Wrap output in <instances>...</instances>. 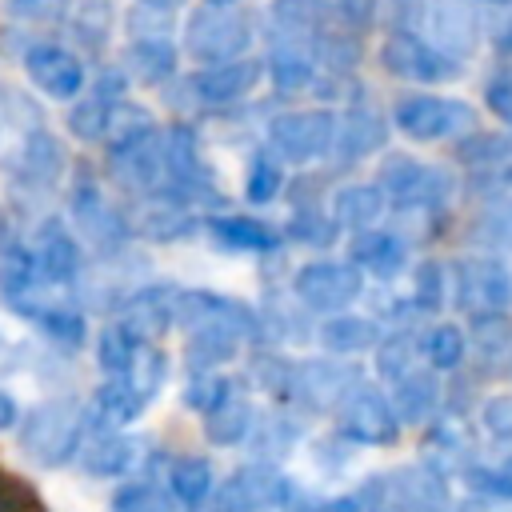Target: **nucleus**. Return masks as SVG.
I'll return each instance as SVG.
<instances>
[{
	"label": "nucleus",
	"mask_w": 512,
	"mask_h": 512,
	"mask_svg": "<svg viewBox=\"0 0 512 512\" xmlns=\"http://www.w3.org/2000/svg\"><path fill=\"white\" fill-rule=\"evenodd\" d=\"M88 436L84 404L72 396H48L16 420V444L36 468H64L76 460Z\"/></svg>",
	"instance_id": "1"
},
{
	"label": "nucleus",
	"mask_w": 512,
	"mask_h": 512,
	"mask_svg": "<svg viewBox=\"0 0 512 512\" xmlns=\"http://www.w3.org/2000/svg\"><path fill=\"white\" fill-rule=\"evenodd\" d=\"M296 492H300L296 480H288L280 472V464L248 460L228 480H220L204 504H196L188 512H284Z\"/></svg>",
	"instance_id": "2"
},
{
	"label": "nucleus",
	"mask_w": 512,
	"mask_h": 512,
	"mask_svg": "<svg viewBox=\"0 0 512 512\" xmlns=\"http://www.w3.org/2000/svg\"><path fill=\"white\" fill-rule=\"evenodd\" d=\"M448 300L468 320L488 316V312H508L512 308V268L496 252L460 256L456 264H448Z\"/></svg>",
	"instance_id": "3"
},
{
	"label": "nucleus",
	"mask_w": 512,
	"mask_h": 512,
	"mask_svg": "<svg viewBox=\"0 0 512 512\" xmlns=\"http://www.w3.org/2000/svg\"><path fill=\"white\" fill-rule=\"evenodd\" d=\"M332 420H336V436H344L356 448H392L404 432L388 392L368 380L352 384V392L332 408Z\"/></svg>",
	"instance_id": "4"
},
{
	"label": "nucleus",
	"mask_w": 512,
	"mask_h": 512,
	"mask_svg": "<svg viewBox=\"0 0 512 512\" xmlns=\"http://www.w3.org/2000/svg\"><path fill=\"white\" fill-rule=\"evenodd\" d=\"M384 200L396 208V212H420V216H436L444 208V200L452 196V176L444 168H432V164H420L416 156H388L380 164V176H376Z\"/></svg>",
	"instance_id": "5"
},
{
	"label": "nucleus",
	"mask_w": 512,
	"mask_h": 512,
	"mask_svg": "<svg viewBox=\"0 0 512 512\" xmlns=\"http://www.w3.org/2000/svg\"><path fill=\"white\" fill-rule=\"evenodd\" d=\"M364 380L348 356H308L292 360V384H288V404L300 416H332V408L352 392V384Z\"/></svg>",
	"instance_id": "6"
},
{
	"label": "nucleus",
	"mask_w": 512,
	"mask_h": 512,
	"mask_svg": "<svg viewBox=\"0 0 512 512\" xmlns=\"http://www.w3.org/2000/svg\"><path fill=\"white\" fill-rule=\"evenodd\" d=\"M292 296L312 316H332L364 296V272L352 260H308L292 272Z\"/></svg>",
	"instance_id": "7"
},
{
	"label": "nucleus",
	"mask_w": 512,
	"mask_h": 512,
	"mask_svg": "<svg viewBox=\"0 0 512 512\" xmlns=\"http://www.w3.org/2000/svg\"><path fill=\"white\" fill-rule=\"evenodd\" d=\"M396 124L412 140H448L464 136L476 128V116L468 104L448 100V96H404L396 100Z\"/></svg>",
	"instance_id": "8"
},
{
	"label": "nucleus",
	"mask_w": 512,
	"mask_h": 512,
	"mask_svg": "<svg viewBox=\"0 0 512 512\" xmlns=\"http://www.w3.org/2000/svg\"><path fill=\"white\" fill-rule=\"evenodd\" d=\"M332 132H336V116L332 112H284L268 124V144L280 160L292 164H308L316 156H324L332 148Z\"/></svg>",
	"instance_id": "9"
},
{
	"label": "nucleus",
	"mask_w": 512,
	"mask_h": 512,
	"mask_svg": "<svg viewBox=\"0 0 512 512\" xmlns=\"http://www.w3.org/2000/svg\"><path fill=\"white\" fill-rule=\"evenodd\" d=\"M72 220H76V232L100 252V256H116L124 252L132 228L128 220L104 200V192L92 184V180H80L76 192H72Z\"/></svg>",
	"instance_id": "10"
},
{
	"label": "nucleus",
	"mask_w": 512,
	"mask_h": 512,
	"mask_svg": "<svg viewBox=\"0 0 512 512\" xmlns=\"http://www.w3.org/2000/svg\"><path fill=\"white\" fill-rule=\"evenodd\" d=\"M32 248V264L40 272V280L48 288H72L84 272V248H80V236L60 224V220H44L36 228V236L28 240Z\"/></svg>",
	"instance_id": "11"
},
{
	"label": "nucleus",
	"mask_w": 512,
	"mask_h": 512,
	"mask_svg": "<svg viewBox=\"0 0 512 512\" xmlns=\"http://www.w3.org/2000/svg\"><path fill=\"white\" fill-rule=\"evenodd\" d=\"M468 364L480 380H512V316L488 312L468 320Z\"/></svg>",
	"instance_id": "12"
},
{
	"label": "nucleus",
	"mask_w": 512,
	"mask_h": 512,
	"mask_svg": "<svg viewBox=\"0 0 512 512\" xmlns=\"http://www.w3.org/2000/svg\"><path fill=\"white\" fill-rule=\"evenodd\" d=\"M140 460H144V440L124 428H108V432H88L72 464H80L84 476L116 480V476H128Z\"/></svg>",
	"instance_id": "13"
},
{
	"label": "nucleus",
	"mask_w": 512,
	"mask_h": 512,
	"mask_svg": "<svg viewBox=\"0 0 512 512\" xmlns=\"http://www.w3.org/2000/svg\"><path fill=\"white\" fill-rule=\"evenodd\" d=\"M200 228L208 232V240L220 248V252H232V256H276L280 252V232L260 220V216H240V212H216V216H204Z\"/></svg>",
	"instance_id": "14"
},
{
	"label": "nucleus",
	"mask_w": 512,
	"mask_h": 512,
	"mask_svg": "<svg viewBox=\"0 0 512 512\" xmlns=\"http://www.w3.org/2000/svg\"><path fill=\"white\" fill-rule=\"evenodd\" d=\"M348 260L372 280H400L408 272V240L392 228H360L348 240Z\"/></svg>",
	"instance_id": "15"
},
{
	"label": "nucleus",
	"mask_w": 512,
	"mask_h": 512,
	"mask_svg": "<svg viewBox=\"0 0 512 512\" xmlns=\"http://www.w3.org/2000/svg\"><path fill=\"white\" fill-rule=\"evenodd\" d=\"M244 348H248V340L228 320H200V324L184 328V368L188 372H220Z\"/></svg>",
	"instance_id": "16"
},
{
	"label": "nucleus",
	"mask_w": 512,
	"mask_h": 512,
	"mask_svg": "<svg viewBox=\"0 0 512 512\" xmlns=\"http://www.w3.org/2000/svg\"><path fill=\"white\" fill-rule=\"evenodd\" d=\"M388 400H392L400 424H432L444 404V384L436 380V368H428L420 360L388 384Z\"/></svg>",
	"instance_id": "17"
},
{
	"label": "nucleus",
	"mask_w": 512,
	"mask_h": 512,
	"mask_svg": "<svg viewBox=\"0 0 512 512\" xmlns=\"http://www.w3.org/2000/svg\"><path fill=\"white\" fill-rule=\"evenodd\" d=\"M152 400L128 380V376H104V384L92 392V400L84 404L88 416V432H108V428H128L132 420L144 416Z\"/></svg>",
	"instance_id": "18"
},
{
	"label": "nucleus",
	"mask_w": 512,
	"mask_h": 512,
	"mask_svg": "<svg viewBox=\"0 0 512 512\" xmlns=\"http://www.w3.org/2000/svg\"><path fill=\"white\" fill-rule=\"evenodd\" d=\"M444 304H448V268L428 256V260H420V264L412 268V292H408L404 300H396L388 316H392L396 324L412 328L416 320L428 324L432 316H440Z\"/></svg>",
	"instance_id": "19"
},
{
	"label": "nucleus",
	"mask_w": 512,
	"mask_h": 512,
	"mask_svg": "<svg viewBox=\"0 0 512 512\" xmlns=\"http://www.w3.org/2000/svg\"><path fill=\"white\" fill-rule=\"evenodd\" d=\"M300 440H304V420H300V412L276 404V408H268V412H256L252 432H248L244 444H248L252 460L280 464V460H288V456L296 452Z\"/></svg>",
	"instance_id": "20"
},
{
	"label": "nucleus",
	"mask_w": 512,
	"mask_h": 512,
	"mask_svg": "<svg viewBox=\"0 0 512 512\" xmlns=\"http://www.w3.org/2000/svg\"><path fill=\"white\" fill-rule=\"evenodd\" d=\"M248 44V28L240 24V16H228V12H200L192 24H188V48L192 56L200 60H232L240 56Z\"/></svg>",
	"instance_id": "21"
},
{
	"label": "nucleus",
	"mask_w": 512,
	"mask_h": 512,
	"mask_svg": "<svg viewBox=\"0 0 512 512\" xmlns=\"http://www.w3.org/2000/svg\"><path fill=\"white\" fill-rule=\"evenodd\" d=\"M424 460L432 468H440L444 476H460L472 460H476V440L468 436L464 428V416H452V412H440L424 436Z\"/></svg>",
	"instance_id": "22"
},
{
	"label": "nucleus",
	"mask_w": 512,
	"mask_h": 512,
	"mask_svg": "<svg viewBox=\"0 0 512 512\" xmlns=\"http://www.w3.org/2000/svg\"><path fill=\"white\" fill-rule=\"evenodd\" d=\"M384 68L404 76V80H420V84H436V80H448L456 72L440 48H428L416 36H392L384 48Z\"/></svg>",
	"instance_id": "23"
},
{
	"label": "nucleus",
	"mask_w": 512,
	"mask_h": 512,
	"mask_svg": "<svg viewBox=\"0 0 512 512\" xmlns=\"http://www.w3.org/2000/svg\"><path fill=\"white\" fill-rule=\"evenodd\" d=\"M24 68H28V76L36 80V88L48 92L52 100H72V96L80 92V84H84L80 60H76L72 52H64V48H52V44L32 48L28 60H24Z\"/></svg>",
	"instance_id": "24"
},
{
	"label": "nucleus",
	"mask_w": 512,
	"mask_h": 512,
	"mask_svg": "<svg viewBox=\"0 0 512 512\" xmlns=\"http://www.w3.org/2000/svg\"><path fill=\"white\" fill-rule=\"evenodd\" d=\"M380 336H384V332H380V324H376L372 316H356V312H348V308L324 316L320 328L312 332V340H316L320 352H328V356H360V352L376 348Z\"/></svg>",
	"instance_id": "25"
},
{
	"label": "nucleus",
	"mask_w": 512,
	"mask_h": 512,
	"mask_svg": "<svg viewBox=\"0 0 512 512\" xmlns=\"http://www.w3.org/2000/svg\"><path fill=\"white\" fill-rule=\"evenodd\" d=\"M164 460V472L156 476L184 508H196L208 500V492L216 488V468L208 456H196V452H184V456H160Z\"/></svg>",
	"instance_id": "26"
},
{
	"label": "nucleus",
	"mask_w": 512,
	"mask_h": 512,
	"mask_svg": "<svg viewBox=\"0 0 512 512\" xmlns=\"http://www.w3.org/2000/svg\"><path fill=\"white\" fill-rule=\"evenodd\" d=\"M28 324H32L56 352H64V356L80 352V344L88 340L84 308H76V304H68V300H48V304H40V308L28 316Z\"/></svg>",
	"instance_id": "27"
},
{
	"label": "nucleus",
	"mask_w": 512,
	"mask_h": 512,
	"mask_svg": "<svg viewBox=\"0 0 512 512\" xmlns=\"http://www.w3.org/2000/svg\"><path fill=\"white\" fill-rule=\"evenodd\" d=\"M252 420H256V404L244 392H232L228 400H220L212 412L200 416L204 440L212 448H236V444H244L248 432H252Z\"/></svg>",
	"instance_id": "28"
},
{
	"label": "nucleus",
	"mask_w": 512,
	"mask_h": 512,
	"mask_svg": "<svg viewBox=\"0 0 512 512\" xmlns=\"http://www.w3.org/2000/svg\"><path fill=\"white\" fill-rule=\"evenodd\" d=\"M384 136H388V128H384V120H380L376 112H368V108H348V112L336 120V132H332V148H328V152H340V156L352 164V160L376 152V148L384 144Z\"/></svg>",
	"instance_id": "29"
},
{
	"label": "nucleus",
	"mask_w": 512,
	"mask_h": 512,
	"mask_svg": "<svg viewBox=\"0 0 512 512\" xmlns=\"http://www.w3.org/2000/svg\"><path fill=\"white\" fill-rule=\"evenodd\" d=\"M388 200L380 192V184H344L332 192V220L340 224V232H360V228H372L380 216H384Z\"/></svg>",
	"instance_id": "30"
},
{
	"label": "nucleus",
	"mask_w": 512,
	"mask_h": 512,
	"mask_svg": "<svg viewBox=\"0 0 512 512\" xmlns=\"http://www.w3.org/2000/svg\"><path fill=\"white\" fill-rule=\"evenodd\" d=\"M16 172H20V180L32 184V188H52V184L60 180V172H64V148H60V140L48 136V132H40V128L28 132L24 144H20Z\"/></svg>",
	"instance_id": "31"
},
{
	"label": "nucleus",
	"mask_w": 512,
	"mask_h": 512,
	"mask_svg": "<svg viewBox=\"0 0 512 512\" xmlns=\"http://www.w3.org/2000/svg\"><path fill=\"white\" fill-rule=\"evenodd\" d=\"M416 348H420V360L436 372H456L468 360V336L460 324H448V320H436V324L428 320L416 332Z\"/></svg>",
	"instance_id": "32"
},
{
	"label": "nucleus",
	"mask_w": 512,
	"mask_h": 512,
	"mask_svg": "<svg viewBox=\"0 0 512 512\" xmlns=\"http://www.w3.org/2000/svg\"><path fill=\"white\" fill-rule=\"evenodd\" d=\"M260 68L252 60H216L208 72L196 76V92L208 100V104H228V100H240L252 84H256Z\"/></svg>",
	"instance_id": "33"
},
{
	"label": "nucleus",
	"mask_w": 512,
	"mask_h": 512,
	"mask_svg": "<svg viewBox=\"0 0 512 512\" xmlns=\"http://www.w3.org/2000/svg\"><path fill=\"white\" fill-rule=\"evenodd\" d=\"M108 512H188L156 476H144V480H128L112 492V504Z\"/></svg>",
	"instance_id": "34"
},
{
	"label": "nucleus",
	"mask_w": 512,
	"mask_h": 512,
	"mask_svg": "<svg viewBox=\"0 0 512 512\" xmlns=\"http://www.w3.org/2000/svg\"><path fill=\"white\" fill-rule=\"evenodd\" d=\"M284 236L292 244H304V248H332L340 240V224L332 220V212L316 208L312 200L308 204H296L288 224H284Z\"/></svg>",
	"instance_id": "35"
},
{
	"label": "nucleus",
	"mask_w": 512,
	"mask_h": 512,
	"mask_svg": "<svg viewBox=\"0 0 512 512\" xmlns=\"http://www.w3.org/2000/svg\"><path fill=\"white\" fill-rule=\"evenodd\" d=\"M464 488L476 496V500H488V504H512V452L500 460V464H480L472 460L464 472H460Z\"/></svg>",
	"instance_id": "36"
},
{
	"label": "nucleus",
	"mask_w": 512,
	"mask_h": 512,
	"mask_svg": "<svg viewBox=\"0 0 512 512\" xmlns=\"http://www.w3.org/2000/svg\"><path fill=\"white\" fill-rule=\"evenodd\" d=\"M140 344H148V340H136V336L112 316V320L100 328V336H96V364H100V372H104V376H124Z\"/></svg>",
	"instance_id": "37"
},
{
	"label": "nucleus",
	"mask_w": 512,
	"mask_h": 512,
	"mask_svg": "<svg viewBox=\"0 0 512 512\" xmlns=\"http://www.w3.org/2000/svg\"><path fill=\"white\" fill-rule=\"evenodd\" d=\"M412 364H420V348H416V328H396L388 336L376 340V376L384 384H392L400 372H408Z\"/></svg>",
	"instance_id": "38"
},
{
	"label": "nucleus",
	"mask_w": 512,
	"mask_h": 512,
	"mask_svg": "<svg viewBox=\"0 0 512 512\" xmlns=\"http://www.w3.org/2000/svg\"><path fill=\"white\" fill-rule=\"evenodd\" d=\"M196 228H200V220H196L184 204H172V200H164L160 208H152V212L140 220V236H144V240H160V244L188 240Z\"/></svg>",
	"instance_id": "39"
},
{
	"label": "nucleus",
	"mask_w": 512,
	"mask_h": 512,
	"mask_svg": "<svg viewBox=\"0 0 512 512\" xmlns=\"http://www.w3.org/2000/svg\"><path fill=\"white\" fill-rule=\"evenodd\" d=\"M284 188V168H280V156L272 152H256L248 160V172H244V200L248 204H272Z\"/></svg>",
	"instance_id": "40"
},
{
	"label": "nucleus",
	"mask_w": 512,
	"mask_h": 512,
	"mask_svg": "<svg viewBox=\"0 0 512 512\" xmlns=\"http://www.w3.org/2000/svg\"><path fill=\"white\" fill-rule=\"evenodd\" d=\"M232 392H236V380L224 376V372H188V384H184L180 400H184V408H192L196 416H204L220 400H228Z\"/></svg>",
	"instance_id": "41"
},
{
	"label": "nucleus",
	"mask_w": 512,
	"mask_h": 512,
	"mask_svg": "<svg viewBox=\"0 0 512 512\" xmlns=\"http://www.w3.org/2000/svg\"><path fill=\"white\" fill-rule=\"evenodd\" d=\"M360 500V512H412L408 496L400 492L392 472H372L360 480V488L352 492Z\"/></svg>",
	"instance_id": "42"
},
{
	"label": "nucleus",
	"mask_w": 512,
	"mask_h": 512,
	"mask_svg": "<svg viewBox=\"0 0 512 512\" xmlns=\"http://www.w3.org/2000/svg\"><path fill=\"white\" fill-rule=\"evenodd\" d=\"M0 512H52L44 492L0 460Z\"/></svg>",
	"instance_id": "43"
},
{
	"label": "nucleus",
	"mask_w": 512,
	"mask_h": 512,
	"mask_svg": "<svg viewBox=\"0 0 512 512\" xmlns=\"http://www.w3.org/2000/svg\"><path fill=\"white\" fill-rule=\"evenodd\" d=\"M172 64H176V56H172V48L160 44V40H144V44H136V48L128 52L132 76H140V80H148V84L164 80V76L172 72Z\"/></svg>",
	"instance_id": "44"
},
{
	"label": "nucleus",
	"mask_w": 512,
	"mask_h": 512,
	"mask_svg": "<svg viewBox=\"0 0 512 512\" xmlns=\"http://www.w3.org/2000/svg\"><path fill=\"white\" fill-rule=\"evenodd\" d=\"M68 128H72L80 140H100V136L112 128V100L88 96L84 104H76V108L68 112Z\"/></svg>",
	"instance_id": "45"
},
{
	"label": "nucleus",
	"mask_w": 512,
	"mask_h": 512,
	"mask_svg": "<svg viewBox=\"0 0 512 512\" xmlns=\"http://www.w3.org/2000/svg\"><path fill=\"white\" fill-rule=\"evenodd\" d=\"M476 420H480V428H484L488 440L512 444V392H496V396L480 400Z\"/></svg>",
	"instance_id": "46"
},
{
	"label": "nucleus",
	"mask_w": 512,
	"mask_h": 512,
	"mask_svg": "<svg viewBox=\"0 0 512 512\" xmlns=\"http://www.w3.org/2000/svg\"><path fill=\"white\" fill-rule=\"evenodd\" d=\"M272 80L280 88H304L312 80V64L304 60V52H292V48H280L272 56Z\"/></svg>",
	"instance_id": "47"
},
{
	"label": "nucleus",
	"mask_w": 512,
	"mask_h": 512,
	"mask_svg": "<svg viewBox=\"0 0 512 512\" xmlns=\"http://www.w3.org/2000/svg\"><path fill=\"white\" fill-rule=\"evenodd\" d=\"M284 512H360V500L356 496H312V492H296Z\"/></svg>",
	"instance_id": "48"
},
{
	"label": "nucleus",
	"mask_w": 512,
	"mask_h": 512,
	"mask_svg": "<svg viewBox=\"0 0 512 512\" xmlns=\"http://www.w3.org/2000/svg\"><path fill=\"white\" fill-rule=\"evenodd\" d=\"M352 452H356V444H348V440L336 436V432L312 444V456H316V464H320L324 472H340V468L352 460Z\"/></svg>",
	"instance_id": "49"
},
{
	"label": "nucleus",
	"mask_w": 512,
	"mask_h": 512,
	"mask_svg": "<svg viewBox=\"0 0 512 512\" xmlns=\"http://www.w3.org/2000/svg\"><path fill=\"white\" fill-rule=\"evenodd\" d=\"M484 100H488V108H492V112L512 128V76H508V72H500V76H492V80H488Z\"/></svg>",
	"instance_id": "50"
},
{
	"label": "nucleus",
	"mask_w": 512,
	"mask_h": 512,
	"mask_svg": "<svg viewBox=\"0 0 512 512\" xmlns=\"http://www.w3.org/2000/svg\"><path fill=\"white\" fill-rule=\"evenodd\" d=\"M16 420H20V404H16V396L8 388H0V432L16 428Z\"/></svg>",
	"instance_id": "51"
},
{
	"label": "nucleus",
	"mask_w": 512,
	"mask_h": 512,
	"mask_svg": "<svg viewBox=\"0 0 512 512\" xmlns=\"http://www.w3.org/2000/svg\"><path fill=\"white\" fill-rule=\"evenodd\" d=\"M12 368H16V348L0 336V376H4V372H12Z\"/></svg>",
	"instance_id": "52"
},
{
	"label": "nucleus",
	"mask_w": 512,
	"mask_h": 512,
	"mask_svg": "<svg viewBox=\"0 0 512 512\" xmlns=\"http://www.w3.org/2000/svg\"><path fill=\"white\" fill-rule=\"evenodd\" d=\"M144 4H152V8H160V12H168V8H176L180 0H144Z\"/></svg>",
	"instance_id": "53"
},
{
	"label": "nucleus",
	"mask_w": 512,
	"mask_h": 512,
	"mask_svg": "<svg viewBox=\"0 0 512 512\" xmlns=\"http://www.w3.org/2000/svg\"><path fill=\"white\" fill-rule=\"evenodd\" d=\"M212 4H232V0H212Z\"/></svg>",
	"instance_id": "54"
},
{
	"label": "nucleus",
	"mask_w": 512,
	"mask_h": 512,
	"mask_svg": "<svg viewBox=\"0 0 512 512\" xmlns=\"http://www.w3.org/2000/svg\"><path fill=\"white\" fill-rule=\"evenodd\" d=\"M496 4H504V0H496Z\"/></svg>",
	"instance_id": "55"
}]
</instances>
